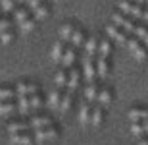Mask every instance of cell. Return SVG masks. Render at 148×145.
I'll return each instance as SVG.
<instances>
[{"label": "cell", "mask_w": 148, "mask_h": 145, "mask_svg": "<svg viewBox=\"0 0 148 145\" xmlns=\"http://www.w3.org/2000/svg\"><path fill=\"white\" fill-rule=\"evenodd\" d=\"M33 135H35V141H37V143H44V141L58 139V137H60V130L50 124V126H46V128L33 130Z\"/></svg>", "instance_id": "obj_1"}, {"label": "cell", "mask_w": 148, "mask_h": 145, "mask_svg": "<svg viewBox=\"0 0 148 145\" xmlns=\"http://www.w3.org/2000/svg\"><path fill=\"white\" fill-rule=\"evenodd\" d=\"M112 22L117 23L121 29H125L127 33H135V27H137V23H135V19H133L131 16H127V14H123V12H114L112 14Z\"/></svg>", "instance_id": "obj_2"}, {"label": "cell", "mask_w": 148, "mask_h": 145, "mask_svg": "<svg viewBox=\"0 0 148 145\" xmlns=\"http://www.w3.org/2000/svg\"><path fill=\"white\" fill-rule=\"evenodd\" d=\"M119 10L123 12V14H127V16L137 17V19H143V16H144V10L140 8V4L133 2V0H121L119 2Z\"/></svg>", "instance_id": "obj_3"}, {"label": "cell", "mask_w": 148, "mask_h": 145, "mask_svg": "<svg viewBox=\"0 0 148 145\" xmlns=\"http://www.w3.org/2000/svg\"><path fill=\"white\" fill-rule=\"evenodd\" d=\"M35 135L27 132H17V134H10V143L12 145H33Z\"/></svg>", "instance_id": "obj_4"}, {"label": "cell", "mask_w": 148, "mask_h": 145, "mask_svg": "<svg viewBox=\"0 0 148 145\" xmlns=\"http://www.w3.org/2000/svg\"><path fill=\"white\" fill-rule=\"evenodd\" d=\"M96 76H98V68L94 64V58L87 54V58H85V78H87V81H94Z\"/></svg>", "instance_id": "obj_5"}, {"label": "cell", "mask_w": 148, "mask_h": 145, "mask_svg": "<svg viewBox=\"0 0 148 145\" xmlns=\"http://www.w3.org/2000/svg\"><path fill=\"white\" fill-rule=\"evenodd\" d=\"M16 93L17 97H27V95H33V93H38V87L35 83H17Z\"/></svg>", "instance_id": "obj_6"}, {"label": "cell", "mask_w": 148, "mask_h": 145, "mask_svg": "<svg viewBox=\"0 0 148 145\" xmlns=\"http://www.w3.org/2000/svg\"><path fill=\"white\" fill-rule=\"evenodd\" d=\"M104 106H94L92 108V114H90V124L94 128H100L102 122H104Z\"/></svg>", "instance_id": "obj_7"}, {"label": "cell", "mask_w": 148, "mask_h": 145, "mask_svg": "<svg viewBox=\"0 0 148 145\" xmlns=\"http://www.w3.org/2000/svg\"><path fill=\"white\" fill-rule=\"evenodd\" d=\"M90 114H92V105H90V101H88V103H85V105L81 106V110H79V122H81L83 126L90 124Z\"/></svg>", "instance_id": "obj_8"}, {"label": "cell", "mask_w": 148, "mask_h": 145, "mask_svg": "<svg viewBox=\"0 0 148 145\" xmlns=\"http://www.w3.org/2000/svg\"><path fill=\"white\" fill-rule=\"evenodd\" d=\"M62 64H64V68H71L73 62H75V46H67L66 52H64V56H62Z\"/></svg>", "instance_id": "obj_9"}, {"label": "cell", "mask_w": 148, "mask_h": 145, "mask_svg": "<svg viewBox=\"0 0 148 145\" xmlns=\"http://www.w3.org/2000/svg\"><path fill=\"white\" fill-rule=\"evenodd\" d=\"M27 130H31L29 122L14 120V122H10V124H8V132H10V134H17V132H27Z\"/></svg>", "instance_id": "obj_10"}, {"label": "cell", "mask_w": 148, "mask_h": 145, "mask_svg": "<svg viewBox=\"0 0 148 145\" xmlns=\"http://www.w3.org/2000/svg\"><path fill=\"white\" fill-rule=\"evenodd\" d=\"M98 76L100 78H106L108 74H110V60H108V56H98Z\"/></svg>", "instance_id": "obj_11"}, {"label": "cell", "mask_w": 148, "mask_h": 145, "mask_svg": "<svg viewBox=\"0 0 148 145\" xmlns=\"http://www.w3.org/2000/svg\"><path fill=\"white\" fill-rule=\"evenodd\" d=\"M73 93H75V91L67 87V93H66V95H62V101H60V110L66 112V110H69V108H71V105H73Z\"/></svg>", "instance_id": "obj_12"}, {"label": "cell", "mask_w": 148, "mask_h": 145, "mask_svg": "<svg viewBox=\"0 0 148 145\" xmlns=\"http://www.w3.org/2000/svg\"><path fill=\"white\" fill-rule=\"evenodd\" d=\"M50 124H52V120H50L48 116H35L33 120L29 122V126H31V130H38V128H46Z\"/></svg>", "instance_id": "obj_13"}, {"label": "cell", "mask_w": 148, "mask_h": 145, "mask_svg": "<svg viewBox=\"0 0 148 145\" xmlns=\"http://www.w3.org/2000/svg\"><path fill=\"white\" fill-rule=\"evenodd\" d=\"M129 120L135 122V120H148V108H131L129 110Z\"/></svg>", "instance_id": "obj_14"}, {"label": "cell", "mask_w": 148, "mask_h": 145, "mask_svg": "<svg viewBox=\"0 0 148 145\" xmlns=\"http://www.w3.org/2000/svg\"><path fill=\"white\" fill-rule=\"evenodd\" d=\"M112 97H114V91H112L110 87H104V89H100V93H98V103L106 108V106L112 103Z\"/></svg>", "instance_id": "obj_15"}, {"label": "cell", "mask_w": 148, "mask_h": 145, "mask_svg": "<svg viewBox=\"0 0 148 145\" xmlns=\"http://www.w3.org/2000/svg\"><path fill=\"white\" fill-rule=\"evenodd\" d=\"M98 85L94 83V81H88V85L87 87H85V97H87V101H90V103H92V101H96L98 99Z\"/></svg>", "instance_id": "obj_16"}, {"label": "cell", "mask_w": 148, "mask_h": 145, "mask_svg": "<svg viewBox=\"0 0 148 145\" xmlns=\"http://www.w3.org/2000/svg\"><path fill=\"white\" fill-rule=\"evenodd\" d=\"M64 52H66V45H64V39H62V41H58L54 45V49H52V62H60Z\"/></svg>", "instance_id": "obj_17"}, {"label": "cell", "mask_w": 148, "mask_h": 145, "mask_svg": "<svg viewBox=\"0 0 148 145\" xmlns=\"http://www.w3.org/2000/svg\"><path fill=\"white\" fill-rule=\"evenodd\" d=\"M85 43H87L85 31H83V29H75V31H73V37H71V45L77 49V46H83Z\"/></svg>", "instance_id": "obj_18"}, {"label": "cell", "mask_w": 148, "mask_h": 145, "mask_svg": "<svg viewBox=\"0 0 148 145\" xmlns=\"http://www.w3.org/2000/svg\"><path fill=\"white\" fill-rule=\"evenodd\" d=\"M79 83H81V72H79V70H71L69 79H67V87L75 91L77 87H79Z\"/></svg>", "instance_id": "obj_19"}, {"label": "cell", "mask_w": 148, "mask_h": 145, "mask_svg": "<svg viewBox=\"0 0 148 145\" xmlns=\"http://www.w3.org/2000/svg\"><path fill=\"white\" fill-rule=\"evenodd\" d=\"M73 31H75V25H73V23H64V25L60 27V37L64 41H71Z\"/></svg>", "instance_id": "obj_20"}, {"label": "cell", "mask_w": 148, "mask_h": 145, "mask_svg": "<svg viewBox=\"0 0 148 145\" xmlns=\"http://www.w3.org/2000/svg\"><path fill=\"white\" fill-rule=\"evenodd\" d=\"M16 110L19 112V114H27V112L31 110V105H29V99H27V97H17Z\"/></svg>", "instance_id": "obj_21"}, {"label": "cell", "mask_w": 148, "mask_h": 145, "mask_svg": "<svg viewBox=\"0 0 148 145\" xmlns=\"http://www.w3.org/2000/svg\"><path fill=\"white\" fill-rule=\"evenodd\" d=\"M16 110V103L12 99L8 101H0V116H6V114H10V112Z\"/></svg>", "instance_id": "obj_22"}, {"label": "cell", "mask_w": 148, "mask_h": 145, "mask_svg": "<svg viewBox=\"0 0 148 145\" xmlns=\"http://www.w3.org/2000/svg\"><path fill=\"white\" fill-rule=\"evenodd\" d=\"M131 134L135 135V137H138V139H140V137H144V124H143V120H135V122L131 124Z\"/></svg>", "instance_id": "obj_23"}, {"label": "cell", "mask_w": 148, "mask_h": 145, "mask_svg": "<svg viewBox=\"0 0 148 145\" xmlns=\"http://www.w3.org/2000/svg\"><path fill=\"white\" fill-rule=\"evenodd\" d=\"M85 50H87L88 56H94L98 52V39H96V37H90V39L85 43Z\"/></svg>", "instance_id": "obj_24"}, {"label": "cell", "mask_w": 148, "mask_h": 145, "mask_svg": "<svg viewBox=\"0 0 148 145\" xmlns=\"http://www.w3.org/2000/svg\"><path fill=\"white\" fill-rule=\"evenodd\" d=\"M19 25H21V33H31V31L37 27V17H35V16L33 17H27V19L21 22Z\"/></svg>", "instance_id": "obj_25"}, {"label": "cell", "mask_w": 148, "mask_h": 145, "mask_svg": "<svg viewBox=\"0 0 148 145\" xmlns=\"http://www.w3.org/2000/svg\"><path fill=\"white\" fill-rule=\"evenodd\" d=\"M98 52H100V56H110V52H112V41L110 39L100 41V43H98Z\"/></svg>", "instance_id": "obj_26"}, {"label": "cell", "mask_w": 148, "mask_h": 145, "mask_svg": "<svg viewBox=\"0 0 148 145\" xmlns=\"http://www.w3.org/2000/svg\"><path fill=\"white\" fill-rule=\"evenodd\" d=\"M29 8H16V10H14V17H16V22L17 23H21V22H25V19H27L29 17Z\"/></svg>", "instance_id": "obj_27"}, {"label": "cell", "mask_w": 148, "mask_h": 145, "mask_svg": "<svg viewBox=\"0 0 148 145\" xmlns=\"http://www.w3.org/2000/svg\"><path fill=\"white\" fill-rule=\"evenodd\" d=\"M60 101H62V91L60 89H56L50 93L48 97V105L50 106H54V108H60Z\"/></svg>", "instance_id": "obj_28"}, {"label": "cell", "mask_w": 148, "mask_h": 145, "mask_svg": "<svg viewBox=\"0 0 148 145\" xmlns=\"http://www.w3.org/2000/svg\"><path fill=\"white\" fill-rule=\"evenodd\" d=\"M106 33H108V37H110V39H117V37H119V33H121V27L119 25H117V23H114L112 22L110 25H108V27H106Z\"/></svg>", "instance_id": "obj_29"}, {"label": "cell", "mask_w": 148, "mask_h": 145, "mask_svg": "<svg viewBox=\"0 0 148 145\" xmlns=\"http://www.w3.org/2000/svg\"><path fill=\"white\" fill-rule=\"evenodd\" d=\"M67 79H69V76H67L66 74V70H60V72L56 74V78H54V81H56V85H58V87H66L67 85Z\"/></svg>", "instance_id": "obj_30"}, {"label": "cell", "mask_w": 148, "mask_h": 145, "mask_svg": "<svg viewBox=\"0 0 148 145\" xmlns=\"http://www.w3.org/2000/svg\"><path fill=\"white\" fill-rule=\"evenodd\" d=\"M133 56H135V58H137L138 62L146 60V56H148V46L140 45V46H138V49H135V50H133Z\"/></svg>", "instance_id": "obj_31"}, {"label": "cell", "mask_w": 148, "mask_h": 145, "mask_svg": "<svg viewBox=\"0 0 148 145\" xmlns=\"http://www.w3.org/2000/svg\"><path fill=\"white\" fill-rule=\"evenodd\" d=\"M17 93L16 89H12V87H0V101H8V99H14Z\"/></svg>", "instance_id": "obj_32"}, {"label": "cell", "mask_w": 148, "mask_h": 145, "mask_svg": "<svg viewBox=\"0 0 148 145\" xmlns=\"http://www.w3.org/2000/svg\"><path fill=\"white\" fill-rule=\"evenodd\" d=\"M14 37H16V35H14V31H12V29L0 31V43H2V45H10L12 41H14Z\"/></svg>", "instance_id": "obj_33"}, {"label": "cell", "mask_w": 148, "mask_h": 145, "mask_svg": "<svg viewBox=\"0 0 148 145\" xmlns=\"http://www.w3.org/2000/svg\"><path fill=\"white\" fill-rule=\"evenodd\" d=\"M16 0H0V10L2 12H6V14H8V12H14L16 10Z\"/></svg>", "instance_id": "obj_34"}, {"label": "cell", "mask_w": 148, "mask_h": 145, "mask_svg": "<svg viewBox=\"0 0 148 145\" xmlns=\"http://www.w3.org/2000/svg\"><path fill=\"white\" fill-rule=\"evenodd\" d=\"M125 45H127V49H129V50L133 52L135 49H138V46L143 45V41H140V39L137 37V35H135V37H129V39H127V43H125Z\"/></svg>", "instance_id": "obj_35"}, {"label": "cell", "mask_w": 148, "mask_h": 145, "mask_svg": "<svg viewBox=\"0 0 148 145\" xmlns=\"http://www.w3.org/2000/svg\"><path fill=\"white\" fill-rule=\"evenodd\" d=\"M29 105H31V108H40V106H42V99L38 97V93L29 95Z\"/></svg>", "instance_id": "obj_36"}, {"label": "cell", "mask_w": 148, "mask_h": 145, "mask_svg": "<svg viewBox=\"0 0 148 145\" xmlns=\"http://www.w3.org/2000/svg\"><path fill=\"white\" fill-rule=\"evenodd\" d=\"M46 16H48V6L40 4L37 10H35V17H37V22H38V19H44Z\"/></svg>", "instance_id": "obj_37"}, {"label": "cell", "mask_w": 148, "mask_h": 145, "mask_svg": "<svg viewBox=\"0 0 148 145\" xmlns=\"http://www.w3.org/2000/svg\"><path fill=\"white\" fill-rule=\"evenodd\" d=\"M135 35H137L140 41H144L148 37V29L144 27V25H137V27H135Z\"/></svg>", "instance_id": "obj_38"}, {"label": "cell", "mask_w": 148, "mask_h": 145, "mask_svg": "<svg viewBox=\"0 0 148 145\" xmlns=\"http://www.w3.org/2000/svg\"><path fill=\"white\" fill-rule=\"evenodd\" d=\"M127 39H129V33H127L125 29H121V33H119V37L115 39V43H119V45H125Z\"/></svg>", "instance_id": "obj_39"}, {"label": "cell", "mask_w": 148, "mask_h": 145, "mask_svg": "<svg viewBox=\"0 0 148 145\" xmlns=\"http://www.w3.org/2000/svg\"><path fill=\"white\" fill-rule=\"evenodd\" d=\"M6 29H12V22L8 17H0V31H6Z\"/></svg>", "instance_id": "obj_40"}, {"label": "cell", "mask_w": 148, "mask_h": 145, "mask_svg": "<svg viewBox=\"0 0 148 145\" xmlns=\"http://www.w3.org/2000/svg\"><path fill=\"white\" fill-rule=\"evenodd\" d=\"M40 4H42V0H27V8H29L31 12H35Z\"/></svg>", "instance_id": "obj_41"}, {"label": "cell", "mask_w": 148, "mask_h": 145, "mask_svg": "<svg viewBox=\"0 0 148 145\" xmlns=\"http://www.w3.org/2000/svg\"><path fill=\"white\" fill-rule=\"evenodd\" d=\"M138 145H148V135L140 137V139H138Z\"/></svg>", "instance_id": "obj_42"}, {"label": "cell", "mask_w": 148, "mask_h": 145, "mask_svg": "<svg viewBox=\"0 0 148 145\" xmlns=\"http://www.w3.org/2000/svg\"><path fill=\"white\" fill-rule=\"evenodd\" d=\"M143 124H144V134L148 135V120H143Z\"/></svg>", "instance_id": "obj_43"}, {"label": "cell", "mask_w": 148, "mask_h": 145, "mask_svg": "<svg viewBox=\"0 0 148 145\" xmlns=\"http://www.w3.org/2000/svg\"><path fill=\"white\" fill-rule=\"evenodd\" d=\"M133 2H137V4H146V0H133Z\"/></svg>", "instance_id": "obj_44"}, {"label": "cell", "mask_w": 148, "mask_h": 145, "mask_svg": "<svg viewBox=\"0 0 148 145\" xmlns=\"http://www.w3.org/2000/svg\"><path fill=\"white\" fill-rule=\"evenodd\" d=\"M143 19H146V22H148V10H144V16H143Z\"/></svg>", "instance_id": "obj_45"}, {"label": "cell", "mask_w": 148, "mask_h": 145, "mask_svg": "<svg viewBox=\"0 0 148 145\" xmlns=\"http://www.w3.org/2000/svg\"><path fill=\"white\" fill-rule=\"evenodd\" d=\"M17 4H23V2H27V0H16Z\"/></svg>", "instance_id": "obj_46"}, {"label": "cell", "mask_w": 148, "mask_h": 145, "mask_svg": "<svg viewBox=\"0 0 148 145\" xmlns=\"http://www.w3.org/2000/svg\"><path fill=\"white\" fill-rule=\"evenodd\" d=\"M146 4H148V0H146Z\"/></svg>", "instance_id": "obj_47"}]
</instances>
